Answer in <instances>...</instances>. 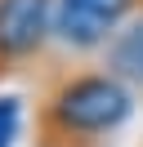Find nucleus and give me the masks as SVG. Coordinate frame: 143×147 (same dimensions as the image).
Here are the masks:
<instances>
[{"mask_svg": "<svg viewBox=\"0 0 143 147\" xmlns=\"http://www.w3.org/2000/svg\"><path fill=\"white\" fill-rule=\"evenodd\" d=\"M134 94L121 76L98 67H67L49 76L36 102V147H98L134 116Z\"/></svg>", "mask_w": 143, "mask_h": 147, "instance_id": "1", "label": "nucleus"}, {"mask_svg": "<svg viewBox=\"0 0 143 147\" xmlns=\"http://www.w3.org/2000/svg\"><path fill=\"white\" fill-rule=\"evenodd\" d=\"M139 0H54V45L67 54H103Z\"/></svg>", "mask_w": 143, "mask_h": 147, "instance_id": "2", "label": "nucleus"}, {"mask_svg": "<svg viewBox=\"0 0 143 147\" xmlns=\"http://www.w3.org/2000/svg\"><path fill=\"white\" fill-rule=\"evenodd\" d=\"M54 40V0H0V80L36 63Z\"/></svg>", "mask_w": 143, "mask_h": 147, "instance_id": "3", "label": "nucleus"}, {"mask_svg": "<svg viewBox=\"0 0 143 147\" xmlns=\"http://www.w3.org/2000/svg\"><path fill=\"white\" fill-rule=\"evenodd\" d=\"M103 67L112 76H121L130 89H143V0L134 5V13L116 27V36L103 45Z\"/></svg>", "mask_w": 143, "mask_h": 147, "instance_id": "4", "label": "nucleus"}, {"mask_svg": "<svg viewBox=\"0 0 143 147\" xmlns=\"http://www.w3.org/2000/svg\"><path fill=\"white\" fill-rule=\"evenodd\" d=\"M18 134H22V98L0 94V147H14Z\"/></svg>", "mask_w": 143, "mask_h": 147, "instance_id": "5", "label": "nucleus"}]
</instances>
